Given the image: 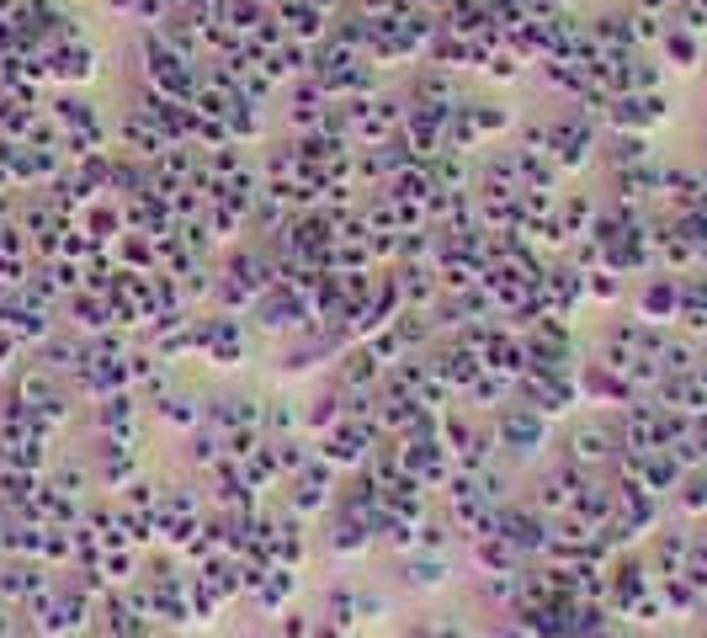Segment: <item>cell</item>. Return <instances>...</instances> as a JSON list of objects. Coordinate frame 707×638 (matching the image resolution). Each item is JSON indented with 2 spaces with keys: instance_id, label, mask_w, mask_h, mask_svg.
I'll return each instance as SVG.
<instances>
[{
  "instance_id": "1",
  "label": "cell",
  "mask_w": 707,
  "mask_h": 638,
  "mask_svg": "<svg viewBox=\"0 0 707 638\" xmlns=\"http://www.w3.org/2000/svg\"><path fill=\"white\" fill-rule=\"evenodd\" d=\"M681 315V277L676 271H655L644 288H638V319L649 325H676Z\"/></svg>"
},
{
  "instance_id": "2",
  "label": "cell",
  "mask_w": 707,
  "mask_h": 638,
  "mask_svg": "<svg viewBox=\"0 0 707 638\" xmlns=\"http://www.w3.org/2000/svg\"><path fill=\"white\" fill-rule=\"evenodd\" d=\"M659 59H665L670 70H697V64H703V32L665 27V38H659Z\"/></svg>"
},
{
  "instance_id": "3",
  "label": "cell",
  "mask_w": 707,
  "mask_h": 638,
  "mask_svg": "<svg viewBox=\"0 0 707 638\" xmlns=\"http://www.w3.org/2000/svg\"><path fill=\"white\" fill-rule=\"evenodd\" d=\"M676 506L686 516H707V463H691L676 485Z\"/></svg>"
}]
</instances>
